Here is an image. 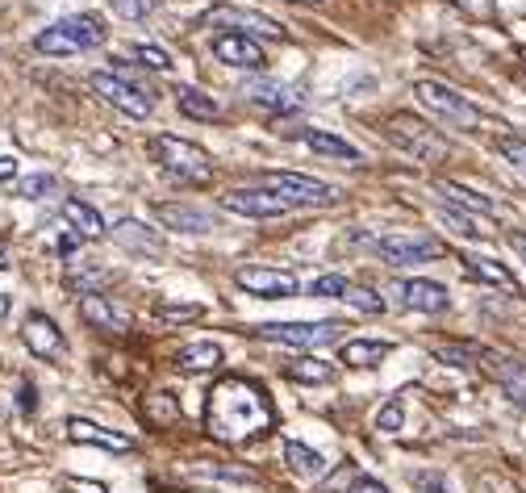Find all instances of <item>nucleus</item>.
<instances>
[{
    "instance_id": "8fccbe9b",
    "label": "nucleus",
    "mask_w": 526,
    "mask_h": 493,
    "mask_svg": "<svg viewBox=\"0 0 526 493\" xmlns=\"http://www.w3.org/2000/svg\"><path fill=\"white\" fill-rule=\"evenodd\" d=\"M418 485H422L426 493H447V485H443L439 477H418Z\"/></svg>"
},
{
    "instance_id": "4c0bfd02",
    "label": "nucleus",
    "mask_w": 526,
    "mask_h": 493,
    "mask_svg": "<svg viewBox=\"0 0 526 493\" xmlns=\"http://www.w3.org/2000/svg\"><path fill=\"white\" fill-rule=\"evenodd\" d=\"M351 289V280L339 276V272H330V276H318L314 285H309V297H334V301H343Z\"/></svg>"
},
{
    "instance_id": "6e6d98bb",
    "label": "nucleus",
    "mask_w": 526,
    "mask_h": 493,
    "mask_svg": "<svg viewBox=\"0 0 526 493\" xmlns=\"http://www.w3.org/2000/svg\"><path fill=\"white\" fill-rule=\"evenodd\" d=\"M9 314V297H0V318H5Z\"/></svg>"
},
{
    "instance_id": "c756f323",
    "label": "nucleus",
    "mask_w": 526,
    "mask_h": 493,
    "mask_svg": "<svg viewBox=\"0 0 526 493\" xmlns=\"http://www.w3.org/2000/svg\"><path fill=\"white\" fill-rule=\"evenodd\" d=\"M284 460H289V468H293L297 477H318L322 468H326L322 452L305 448V443H297V439H289V443H284Z\"/></svg>"
},
{
    "instance_id": "7ed1b4c3",
    "label": "nucleus",
    "mask_w": 526,
    "mask_h": 493,
    "mask_svg": "<svg viewBox=\"0 0 526 493\" xmlns=\"http://www.w3.org/2000/svg\"><path fill=\"white\" fill-rule=\"evenodd\" d=\"M151 159L159 163L163 172H172L176 180L184 184H209L213 180V159L209 151H201L197 143H188V138H176V134H155L147 143Z\"/></svg>"
},
{
    "instance_id": "ddd939ff",
    "label": "nucleus",
    "mask_w": 526,
    "mask_h": 493,
    "mask_svg": "<svg viewBox=\"0 0 526 493\" xmlns=\"http://www.w3.org/2000/svg\"><path fill=\"white\" fill-rule=\"evenodd\" d=\"M21 343H26L38 360H46V364H59L63 356H67V339H63V331L59 326L46 318V314H30L26 322H21Z\"/></svg>"
},
{
    "instance_id": "4d7b16f0",
    "label": "nucleus",
    "mask_w": 526,
    "mask_h": 493,
    "mask_svg": "<svg viewBox=\"0 0 526 493\" xmlns=\"http://www.w3.org/2000/svg\"><path fill=\"white\" fill-rule=\"evenodd\" d=\"M297 5H318V0H297Z\"/></svg>"
},
{
    "instance_id": "aec40b11",
    "label": "nucleus",
    "mask_w": 526,
    "mask_h": 493,
    "mask_svg": "<svg viewBox=\"0 0 526 493\" xmlns=\"http://www.w3.org/2000/svg\"><path fill=\"white\" fill-rule=\"evenodd\" d=\"M155 218L172 230H184V234H209L213 230V214L201 205H176V201H159L155 205Z\"/></svg>"
},
{
    "instance_id": "f704fd0d",
    "label": "nucleus",
    "mask_w": 526,
    "mask_h": 493,
    "mask_svg": "<svg viewBox=\"0 0 526 493\" xmlns=\"http://www.w3.org/2000/svg\"><path fill=\"white\" fill-rule=\"evenodd\" d=\"M443 218L451 222V230H456V234H464V239H489V234H493L485 222H476V214H464V209H447Z\"/></svg>"
},
{
    "instance_id": "09e8293b",
    "label": "nucleus",
    "mask_w": 526,
    "mask_h": 493,
    "mask_svg": "<svg viewBox=\"0 0 526 493\" xmlns=\"http://www.w3.org/2000/svg\"><path fill=\"white\" fill-rule=\"evenodd\" d=\"M510 247L518 251V260L526 264V234H522V230H510Z\"/></svg>"
},
{
    "instance_id": "bb28decb",
    "label": "nucleus",
    "mask_w": 526,
    "mask_h": 493,
    "mask_svg": "<svg viewBox=\"0 0 526 493\" xmlns=\"http://www.w3.org/2000/svg\"><path fill=\"white\" fill-rule=\"evenodd\" d=\"M389 351H393V343H385V339H351L339 347V360L347 368H376Z\"/></svg>"
},
{
    "instance_id": "2eb2a0df",
    "label": "nucleus",
    "mask_w": 526,
    "mask_h": 493,
    "mask_svg": "<svg viewBox=\"0 0 526 493\" xmlns=\"http://www.w3.org/2000/svg\"><path fill=\"white\" fill-rule=\"evenodd\" d=\"M222 205L230 209V214H243V218H280V214H289L293 209V201H284L272 189H234V193L222 197Z\"/></svg>"
},
{
    "instance_id": "603ef678",
    "label": "nucleus",
    "mask_w": 526,
    "mask_h": 493,
    "mask_svg": "<svg viewBox=\"0 0 526 493\" xmlns=\"http://www.w3.org/2000/svg\"><path fill=\"white\" fill-rule=\"evenodd\" d=\"M38 397H34V385H21V410H34Z\"/></svg>"
},
{
    "instance_id": "3c124183",
    "label": "nucleus",
    "mask_w": 526,
    "mask_h": 493,
    "mask_svg": "<svg viewBox=\"0 0 526 493\" xmlns=\"http://www.w3.org/2000/svg\"><path fill=\"white\" fill-rule=\"evenodd\" d=\"M460 5H464L468 13H489V9H493V0H460Z\"/></svg>"
},
{
    "instance_id": "72a5a7b5",
    "label": "nucleus",
    "mask_w": 526,
    "mask_h": 493,
    "mask_svg": "<svg viewBox=\"0 0 526 493\" xmlns=\"http://www.w3.org/2000/svg\"><path fill=\"white\" fill-rule=\"evenodd\" d=\"M155 314L163 322H197L205 314V305H197V301H159Z\"/></svg>"
},
{
    "instance_id": "9b49d317",
    "label": "nucleus",
    "mask_w": 526,
    "mask_h": 493,
    "mask_svg": "<svg viewBox=\"0 0 526 493\" xmlns=\"http://www.w3.org/2000/svg\"><path fill=\"white\" fill-rule=\"evenodd\" d=\"M234 285L243 293H251V297H268V301H284V297L301 293V280L293 272H284V268H238Z\"/></svg>"
},
{
    "instance_id": "5701e85b",
    "label": "nucleus",
    "mask_w": 526,
    "mask_h": 493,
    "mask_svg": "<svg viewBox=\"0 0 526 493\" xmlns=\"http://www.w3.org/2000/svg\"><path fill=\"white\" fill-rule=\"evenodd\" d=\"M138 418L147 422V427H155V431L176 427V422H180V402H176V393H142Z\"/></svg>"
},
{
    "instance_id": "c9c22d12",
    "label": "nucleus",
    "mask_w": 526,
    "mask_h": 493,
    "mask_svg": "<svg viewBox=\"0 0 526 493\" xmlns=\"http://www.w3.org/2000/svg\"><path fill=\"white\" fill-rule=\"evenodd\" d=\"M493 147H497V155L506 159V163H514L518 172H526V138H518V134H501V138H493Z\"/></svg>"
},
{
    "instance_id": "4468645a",
    "label": "nucleus",
    "mask_w": 526,
    "mask_h": 493,
    "mask_svg": "<svg viewBox=\"0 0 526 493\" xmlns=\"http://www.w3.org/2000/svg\"><path fill=\"white\" fill-rule=\"evenodd\" d=\"M481 360H485V372L501 385V393H506L518 410H526V360L506 356V351H481Z\"/></svg>"
},
{
    "instance_id": "412c9836",
    "label": "nucleus",
    "mask_w": 526,
    "mask_h": 493,
    "mask_svg": "<svg viewBox=\"0 0 526 493\" xmlns=\"http://www.w3.org/2000/svg\"><path fill=\"white\" fill-rule=\"evenodd\" d=\"M67 439L71 443H92V448H105V452H130L134 448L122 431L97 427V422H88V418H67Z\"/></svg>"
},
{
    "instance_id": "dca6fc26",
    "label": "nucleus",
    "mask_w": 526,
    "mask_h": 493,
    "mask_svg": "<svg viewBox=\"0 0 526 493\" xmlns=\"http://www.w3.org/2000/svg\"><path fill=\"white\" fill-rule=\"evenodd\" d=\"M80 318L92 326V331H101V335H113V339H122V335H130V314L126 310H117V305L109 301V297H101V293H88V297H80Z\"/></svg>"
},
{
    "instance_id": "79ce46f5",
    "label": "nucleus",
    "mask_w": 526,
    "mask_h": 493,
    "mask_svg": "<svg viewBox=\"0 0 526 493\" xmlns=\"http://www.w3.org/2000/svg\"><path fill=\"white\" fill-rule=\"evenodd\" d=\"M155 5L159 0H113V13L126 17V21H142V17L155 13Z\"/></svg>"
},
{
    "instance_id": "0eeeda50",
    "label": "nucleus",
    "mask_w": 526,
    "mask_h": 493,
    "mask_svg": "<svg viewBox=\"0 0 526 493\" xmlns=\"http://www.w3.org/2000/svg\"><path fill=\"white\" fill-rule=\"evenodd\" d=\"M201 26H218L226 34H247V38H268V42H289V30L272 21L268 13H255V9H238V5H213Z\"/></svg>"
},
{
    "instance_id": "473e14b6",
    "label": "nucleus",
    "mask_w": 526,
    "mask_h": 493,
    "mask_svg": "<svg viewBox=\"0 0 526 493\" xmlns=\"http://www.w3.org/2000/svg\"><path fill=\"white\" fill-rule=\"evenodd\" d=\"M430 351L451 368H472L476 360H481V351H476L472 343H430Z\"/></svg>"
},
{
    "instance_id": "13d9d810",
    "label": "nucleus",
    "mask_w": 526,
    "mask_h": 493,
    "mask_svg": "<svg viewBox=\"0 0 526 493\" xmlns=\"http://www.w3.org/2000/svg\"><path fill=\"white\" fill-rule=\"evenodd\" d=\"M522 63H526V51H522Z\"/></svg>"
},
{
    "instance_id": "39448f33",
    "label": "nucleus",
    "mask_w": 526,
    "mask_h": 493,
    "mask_svg": "<svg viewBox=\"0 0 526 493\" xmlns=\"http://www.w3.org/2000/svg\"><path fill=\"white\" fill-rule=\"evenodd\" d=\"M385 134H389L393 143H397V151L414 155V159H422V163H443V159L451 155L447 138H443L435 126L418 122L414 113H393L389 122H385Z\"/></svg>"
},
{
    "instance_id": "864d4df0",
    "label": "nucleus",
    "mask_w": 526,
    "mask_h": 493,
    "mask_svg": "<svg viewBox=\"0 0 526 493\" xmlns=\"http://www.w3.org/2000/svg\"><path fill=\"white\" fill-rule=\"evenodd\" d=\"M13 176H17V159L5 155V159H0V180H13Z\"/></svg>"
},
{
    "instance_id": "f8f14e48",
    "label": "nucleus",
    "mask_w": 526,
    "mask_h": 493,
    "mask_svg": "<svg viewBox=\"0 0 526 493\" xmlns=\"http://www.w3.org/2000/svg\"><path fill=\"white\" fill-rule=\"evenodd\" d=\"M243 101H251L255 109H263L268 117L297 113L305 105L301 88H289V84H280V80H247L243 84Z\"/></svg>"
},
{
    "instance_id": "a18cd8bd",
    "label": "nucleus",
    "mask_w": 526,
    "mask_h": 493,
    "mask_svg": "<svg viewBox=\"0 0 526 493\" xmlns=\"http://www.w3.org/2000/svg\"><path fill=\"white\" fill-rule=\"evenodd\" d=\"M347 481H355V468H351V464H343V468H339V473H334V477H330V481L322 485V493H339V489L347 493V489H351Z\"/></svg>"
},
{
    "instance_id": "9d476101",
    "label": "nucleus",
    "mask_w": 526,
    "mask_h": 493,
    "mask_svg": "<svg viewBox=\"0 0 526 493\" xmlns=\"http://www.w3.org/2000/svg\"><path fill=\"white\" fill-rule=\"evenodd\" d=\"M263 189L280 193L284 201H293V205H334V201H339V189H330V184L305 176V172H268V176H263Z\"/></svg>"
},
{
    "instance_id": "b1692460",
    "label": "nucleus",
    "mask_w": 526,
    "mask_h": 493,
    "mask_svg": "<svg viewBox=\"0 0 526 493\" xmlns=\"http://www.w3.org/2000/svg\"><path fill=\"white\" fill-rule=\"evenodd\" d=\"M435 193H439L451 209H464V214H476V218H489V214H493V201H489V197L464 189V184H456V180H435Z\"/></svg>"
},
{
    "instance_id": "a211bd4d",
    "label": "nucleus",
    "mask_w": 526,
    "mask_h": 493,
    "mask_svg": "<svg viewBox=\"0 0 526 493\" xmlns=\"http://www.w3.org/2000/svg\"><path fill=\"white\" fill-rule=\"evenodd\" d=\"M397 305L414 314H443L447 310V289L439 280H401L397 285Z\"/></svg>"
},
{
    "instance_id": "de8ad7c7",
    "label": "nucleus",
    "mask_w": 526,
    "mask_h": 493,
    "mask_svg": "<svg viewBox=\"0 0 526 493\" xmlns=\"http://www.w3.org/2000/svg\"><path fill=\"white\" fill-rule=\"evenodd\" d=\"M76 247H80V234H76V230H67L63 239H59V255H71Z\"/></svg>"
},
{
    "instance_id": "f03ea898",
    "label": "nucleus",
    "mask_w": 526,
    "mask_h": 493,
    "mask_svg": "<svg viewBox=\"0 0 526 493\" xmlns=\"http://www.w3.org/2000/svg\"><path fill=\"white\" fill-rule=\"evenodd\" d=\"M109 38V26L97 13H76V17H63L55 26H46L34 38V51L42 55H80V51H97Z\"/></svg>"
},
{
    "instance_id": "20e7f679",
    "label": "nucleus",
    "mask_w": 526,
    "mask_h": 493,
    "mask_svg": "<svg viewBox=\"0 0 526 493\" xmlns=\"http://www.w3.org/2000/svg\"><path fill=\"white\" fill-rule=\"evenodd\" d=\"M414 97H418V105L435 117V122H443V126H456V130H481L485 126V113L476 109L464 92H456V88H447V84H439V80H418L414 84Z\"/></svg>"
},
{
    "instance_id": "37998d69",
    "label": "nucleus",
    "mask_w": 526,
    "mask_h": 493,
    "mask_svg": "<svg viewBox=\"0 0 526 493\" xmlns=\"http://www.w3.org/2000/svg\"><path fill=\"white\" fill-rule=\"evenodd\" d=\"M51 193H55V176H46V172L21 180V197H30V201H42V197H51Z\"/></svg>"
},
{
    "instance_id": "c03bdc74",
    "label": "nucleus",
    "mask_w": 526,
    "mask_h": 493,
    "mask_svg": "<svg viewBox=\"0 0 526 493\" xmlns=\"http://www.w3.org/2000/svg\"><path fill=\"white\" fill-rule=\"evenodd\" d=\"M63 489H71V493H109L105 481H88V477H63Z\"/></svg>"
},
{
    "instance_id": "7c9ffc66",
    "label": "nucleus",
    "mask_w": 526,
    "mask_h": 493,
    "mask_svg": "<svg viewBox=\"0 0 526 493\" xmlns=\"http://www.w3.org/2000/svg\"><path fill=\"white\" fill-rule=\"evenodd\" d=\"M193 473L205 481H226V485H259L255 468H238V464H197Z\"/></svg>"
},
{
    "instance_id": "6e6552de",
    "label": "nucleus",
    "mask_w": 526,
    "mask_h": 493,
    "mask_svg": "<svg viewBox=\"0 0 526 493\" xmlns=\"http://www.w3.org/2000/svg\"><path fill=\"white\" fill-rule=\"evenodd\" d=\"M347 322H263L259 339L280 347H322L343 335Z\"/></svg>"
},
{
    "instance_id": "a19ab883",
    "label": "nucleus",
    "mask_w": 526,
    "mask_h": 493,
    "mask_svg": "<svg viewBox=\"0 0 526 493\" xmlns=\"http://www.w3.org/2000/svg\"><path fill=\"white\" fill-rule=\"evenodd\" d=\"M343 301L351 305V310H360V314H380V310H385V301H380L372 289H360V285H351Z\"/></svg>"
},
{
    "instance_id": "a878e982",
    "label": "nucleus",
    "mask_w": 526,
    "mask_h": 493,
    "mask_svg": "<svg viewBox=\"0 0 526 493\" xmlns=\"http://www.w3.org/2000/svg\"><path fill=\"white\" fill-rule=\"evenodd\" d=\"M460 264H464V272H468V276L485 280V285H493V289H506V293H518V280H514V272H510L506 264L485 260V255H464Z\"/></svg>"
},
{
    "instance_id": "393cba45",
    "label": "nucleus",
    "mask_w": 526,
    "mask_h": 493,
    "mask_svg": "<svg viewBox=\"0 0 526 493\" xmlns=\"http://www.w3.org/2000/svg\"><path fill=\"white\" fill-rule=\"evenodd\" d=\"M176 368L188 372V377H201V372L222 368V347L218 343H188L176 351Z\"/></svg>"
},
{
    "instance_id": "f3484780",
    "label": "nucleus",
    "mask_w": 526,
    "mask_h": 493,
    "mask_svg": "<svg viewBox=\"0 0 526 493\" xmlns=\"http://www.w3.org/2000/svg\"><path fill=\"white\" fill-rule=\"evenodd\" d=\"M113 243L122 251H130V255H138V260H159V255H163V234L155 226H147V222H138V218L117 222L113 226Z\"/></svg>"
},
{
    "instance_id": "2f4dec72",
    "label": "nucleus",
    "mask_w": 526,
    "mask_h": 493,
    "mask_svg": "<svg viewBox=\"0 0 526 493\" xmlns=\"http://www.w3.org/2000/svg\"><path fill=\"white\" fill-rule=\"evenodd\" d=\"M289 377L301 381V385H326V381H334V368H330V360L301 356V360L289 364Z\"/></svg>"
},
{
    "instance_id": "c85d7f7f",
    "label": "nucleus",
    "mask_w": 526,
    "mask_h": 493,
    "mask_svg": "<svg viewBox=\"0 0 526 493\" xmlns=\"http://www.w3.org/2000/svg\"><path fill=\"white\" fill-rule=\"evenodd\" d=\"M301 138H305V147L314 151V155L343 159V163H355V159H360V151H355V147L347 143V138H339V134H326V130H305Z\"/></svg>"
},
{
    "instance_id": "cd10ccee",
    "label": "nucleus",
    "mask_w": 526,
    "mask_h": 493,
    "mask_svg": "<svg viewBox=\"0 0 526 493\" xmlns=\"http://www.w3.org/2000/svg\"><path fill=\"white\" fill-rule=\"evenodd\" d=\"M176 105L184 117H197V122H222V105L201 88H176Z\"/></svg>"
},
{
    "instance_id": "e433bc0d",
    "label": "nucleus",
    "mask_w": 526,
    "mask_h": 493,
    "mask_svg": "<svg viewBox=\"0 0 526 493\" xmlns=\"http://www.w3.org/2000/svg\"><path fill=\"white\" fill-rule=\"evenodd\" d=\"M105 280H109V272H101V268H71L67 272V285L71 289H76V293H97V285H105Z\"/></svg>"
},
{
    "instance_id": "1a4fd4ad",
    "label": "nucleus",
    "mask_w": 526,
    "mask_h": 493,
    "mask_svg": "<svg viewBox=\"0 0 526 493\" xmlns=\"http://www.w3.org/2000/svg\"><path fill=\"white\" fill-rule=\"evenodd\" d=\"M376 255L393 268H410V264H426V260H439L443 243L430 239V234H385V239L372 243Z\"/></svg>"
},
{
    "instance_id": "5fc2aeb1",
    "label": "nucleus",
    "mask_w": 526,
    "mask_h": 493,
    "mask_svg": "<svg viewBox=\"0 0 526 493\" xmlns=\"http://www.w3.org/2000/svg\"><path fill=\"white\" fill-rule=\"evenodd\" d=\"M0 268H9V251L5 247H0Z\"/></svg>"
},
{
    "instance_id": "423d86ee",
    "label": "nucleus",
    "mask_w": 526,
    "mask_h": 493,
    "mask_svg": "<svg viewBox=\"0 0 526 493\" xmlns=\"http://www.w3.org/2000/svg\"><path fill=\"white\" fill-rule=\"evenodd\" d=\"M88 84H92V92H97L101 101H109L117 113H126V117H138V122H142V117H151V109H155L151 92L130 80L126 63H113V72H97Z\"/></svg>"
},
{
    "instance_id": "4be33fe9",
    "label": "nucleus",
    "mask_w": 526,
    "mask_h": 493,
    "mask_svg": "<svg viewBox=\"0 0 526 493\" xmlns=\"http://www.w3.org/2000/svg\"><path fill=\"white\" fill-rule=\"evenodd\" d=\"M63 218H67L71 230L80 234V239H101V234H105L101 209H97V205H88L84 197H67V201H63Z\"/></svg>"
},
{
    "instance_id": "ea45409f",
    "label": "nucleus",
    "mask_w": 526,
    "mask_h": 493,
    "mask_svg": "<svg viewBox=\"0 0 526 493\" xmlns=\"http://www.w3.org/2000/svg\"><path fill=\"white\" fill-rule=\"evenodd\" d=\"M401 422H405V406H401V397H389V402L380 406V414H376V431L393 435V431H401Z\"/></svg>"
},
{
    "instance_id": "49530a36",
    "label": "nucleus",
    "mask_w": 526,
    "mask_h": 493,
    "mask_svg": "<svg viewBox=\"0 0 526 493\" xmlns=\"http://www.w3.org/2000/svg\"><path fill=\"white\" fill-rule=\"evenodd\" d=\"M347 493H389V489H385V485H380V481H372V477H355Z\"/></svg>"
},
{
    "instance_id": "58836bf2",
    "label": "nucleus",
    "mask_w": 526,
    "mask_h": 493,
    "mask_svg": "<svg viewBox=\"0 0 526 493\" xmlns=\"http://www.w3.org/2000/svg\"><path fill=\"white\" fill-rule=\"evenodd\" d=\"M134 59H138L142 67H151V72H172V55H167L163 46L142 42V46H134Z\"/></svg>"
},
{
    "instance_id": "6ab92c4d",
    "label": "nucleus",
    "mask_w": 526,
    "mask_h": 493,
    "mask_svg": "<svg viewBox=\"0 0 526 493\" xmlns=\"http://www.w3.org/2000/svg\"><path fill=\"white\" fill-rule=\"evenodd\" d=\"M213 55H218L226 67H243V72H255L263 63V46L247 34H218L213 38Z\"/></svg>"
},
{
    "instance_id": "f257e3e1",
    "label": "nucleus",
    "mask_w": 526,
    "mask_h": 493,
    "mask_svg": "<svg viewBox=\"0 0 526 493\" xmlns=\"http://www.w3.org/2000/svg\"><path fill=\"white\" fill-rule=\"evenodd\" d=\"M276 427V410L272 397L263 385L247 381V377H222L205 397V431L230 443V448H243V443L268 435Z\"/></svg>"
}]
</instances>
